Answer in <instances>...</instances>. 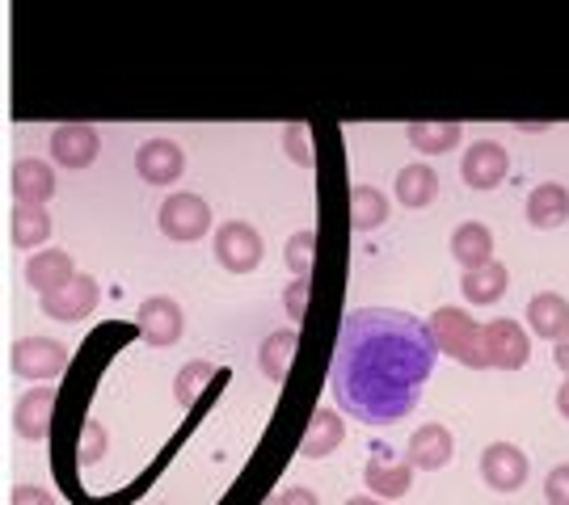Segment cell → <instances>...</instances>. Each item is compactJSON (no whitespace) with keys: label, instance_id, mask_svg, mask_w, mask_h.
Listing matches in <instances>:
<instances>
[{"label":"cell","instance_id":"1","mask_svg":"<svg viewBox=\"0 0 569 505\" xmlns=\"http://www.w3.org/2000/svg\"><path fill=\"white\" fill-rule=\"evenodd\" d=\"M439 354L430 324L418 316L397 307H355L346 312L333 350V401L355 422H401L413 413Z\"/></svg>","mask_w":569,"mask_h":505},{"label":"cell","instance_id":"2","mask_svg":"<svg viewBox=\"0 0 569 505\" xmlns=\"http://www.w3.org/2000/svg\"><path fill=\"white\" fill-rule=\"evenodd\" d=\"M430 333H435V342L439 350L456 358V363L465 366H489V354H486V324H477L468 316L465 307H439L435 316H430Z\"/></svg>","mask_w":569,"mask_h":505},{"label":"cell","instance_id":"3","mask_svg":"<svg viewBox=\"0 0 569 505\" xmlns=\"http://www.w3.org/2000/svg\"><path fill=\"white\" fill-rule=\"evenodd\" d=\"M98 279L93 274H72L63 286L56 291H42V312L47 321H63V324H81L93 307H98Z\"/></svg>","mask_w":569,"mask_h":505},{"label":"cell","instance_id":"4","mask_svg":"<svg viewBox=\"0 0 569 505\" xmlns=\"http://www.w3.org/2000/svg\"><path fill=\"white\" fill-rule=\"evenodd\" d=\"M68 345L51 342V337H26V342H13L9 350V366L21 380H56L63 366H68Z\"/></svg>","mask_w":569,"mask_h":505},{"label":"cell","instance_id":"5","mask_svg":"<svg viewBox=\"0 0 569 505\" xmlns=\"http://www.w3.org/2000/svg\"><path fill=\"white\" fill-rule=\"evenodd\" d=\"M363 481L376 497L397 502V497H406L409 488H413V464H409V459H397L392 446L371 443V459H367V467H363Z\"/></svg>","mask_w":569,"mask_h":505},{"label":"cell","instance_id":"6","mask_svg":"<svg viewBox=\"0 0 569 505\" xmlns=\"http://www.w3.org/2000/svg\"><path fill=\"white\" fill-rule=\"evenodd\" d=\"M157 223H161V232L169 241H199L211 228V211H207V202L199 194H169L161 202Z\"/></svg>","mask_w":569,"mask_h":505},{"label":"cell","instance_id":"7","mask_svg":"<svg viewBox=\"0 0 569 505\" xmlns=\"http://www.w3.org/2000/svg\"><path fill=\"white\" fill-rule=\"evenodd\" d=\"M216 262L224 265L228 274H249L262 262V236L249 223L232 220L216 232Z\"/></svg>","mask_w":569,"mask_h":505},{"label":"cell","instance_id":"8","mask_svg":"<svg viewBox=\"0 0 569 505\" xmlns=\"http://www.w3.org/2000/svg\"><path fill=\"white\" fill-rule=\"evenodd\" d=\"M507 173H510L507 148L493 140L472 143L465 152V164H460V178H465V185H472V190H493V185H502Z\"/></svg>","mask_w":569,"mask_h":505},{"label":"cell","instance_id":"9","mask_svg":"<svg viewBox=\"0 0 569 505\" xmlns=\"http://www.w3.org/2000/svg\"><path fill=\"white\" fill-rule=\"evenodd\" d=\"M481 481L489 488H498V493L523 488V481H528V455L510 443L486 446V455H481Z\"/></svg>","mask_w":569,"mask_h":505},{"label":"cell","instance_id":"10","mask_svg":"<svg viewBox=\"0 0 569 505\" xmlns=\"http://www.w3.org/2000/svg\"><path fill=\"white\" fill-rule=\"evenodd\" d=\"M486 354H489V366H498V371H519L531 354V342H528V333H523V324L519 321L486 324Z\"/></svg>","mask_w":569,"mask_h":505},{"label":"cell","instance_id":"11","mask_svg":"<svg viewBox=\"0 0 569 505\" xmlns=\"http://www.w3.org/2000/svg\"><path fill=\"white\" fill-rule=\"evenodd\" d=\"M136 324H140L143 342L164 350V345H173L178 337H182V307H178L173 300H164V295H152V300L140 303Z\"/></svg>","mask_w":569,"mask_h":505},{"label":"cell","instance_id":"12","mask_svg":"<svg viewBox=\"0 0 569 505\" xmlns=\"http://www.w3.org/2000/svg\"><path fill=\"white\" fill-rule=\"evenodd\" d=\"M98 131L84 127V122H68V127H56L51 131V161L63 164V169H84V164L98 161Z\"/></svg>","mask_w":569,"mask_h":505},{"label":"cell","instance_id":"13","mask_svg":"<svg viewBox=\"0 0 569 505\" xmlns=\"http://www.w3.org/2000/svg\"><path fill=\"white\" fill-rule=\"evenodd\" d=\"M182 169H186V156L173 140H148L136 152V173L148 185H173L182 178Z\"/></svg>","mask_w":569,"mask_h":505},{"label":"cell","instance_id":"14","mask_svg":"<svg viewBox=\"0 0 569 505\" xmlns=\"http://www.w3.org/2000/svg\"><path fill=\"white\" fill-rule=\"evenodd\" d=\"M451 455H456V443H451L448 425H422V430H413V438L406 446V459L413 467H422V472H439V467L451 464Z\"/></svg>","mask_w":569,"mask_h":505},{"label":"cell","instance_id":"15","mask_svg":"<svg viewBox=\"0 0 569 505\" xmlns=\"http://www.w3.org/2000/svg\"><path fill=\"white\" fill-rule=\"evenodd\" d=\"M56 387H34V392H26L13 408V430H18L21 438H30V443H42L47 434H51V408H56Z\"/></svg>","mask_w":569,"mask_h":505},{"label":"cell","instance_id":"16","mask_svg":"<svg viewBox=\"0 0 569 505\" xmlns=\"http://www.w3.org/2000/svg\"><path fill=\"white\" fill-rule=\"evenodd\" d=\"M528 324L536 337H545V342H561L569 333V303L566 295H557V291H545V295H536L528 303Z\"/></svg>","mask_w":569,"mask_h":505},{"label":"cell","instance_id":"17","mask_svg":"<svg viewBox=\"0 0 569 505\" xmlns=\"http://www.w3.org/2000/svg\"><path fill=\"white\" fill-rule=\"evenodd\" d=\"M569 220V190L557 182H545L536 185L528 194V223L531 228H540V232H549V228H561Z\"/></svg>","mask_w":569,"mask_h":505},{"label":"cell","instance_id":"18","mask_svg":"<svg viewBox=\"0 0 569 505\" xmlns=\"http://www.w3.org/2000/svg\"><path fill=\"white\" fill-rule=\"evenodd\" d=\"M72 274H77V265H72V253H63V249H42V253H34V257L26 262V283L34 286L39 295L63 286Z\"/></svg>","mask_w":569,"mask_h":505},{"label":"cell","instance_id":"19","mask_svg":"<svg viewBox=\"0 0 569 505\" xmlns=\"http://www.w3.org/2000/svg\"><path fill=\"white\" fill-rule=\"evenodd\" d=\"M510 286V274L502 262H486V265H472V270H465V279H460V291H465L468 303H498L502 295H507Z\"/></svg>","mask_w":569,"mask_h":505},{"label":"cell","instance_id":"20","mask_svg":"<svg viewBox=\"0 0 569 505\" xmlns=\"http://www.w3.org/2000/svg\"><path fill=\"white\" fill-rule=\"evenodd\" d=\"M51 236V215L42 211V202H18L9 215V241L18 249H39Z\"/></svg>","mask_w":569,"mask_h":505},{"label":"cell","instance_id":"21","mask_svg":"<svg viewBox=\"0 0 569 505\" xmlns=\"http://www.w3.org/2000/svg\"><path fill=\"white\" fill-rule=\"evenodd\" d=\"M435 199H439V178H435L430 164H406V169L397 173V202H401V206L422 211V206H430Z\"/></svg>","mask_w":569,"mask_h":505},{"label":"cell","instance_id":"22","mask_svg":"<svg viewBox=\"0 0 569 505\" xmlns=\"http://www.w3.org/2000/svg\"><path fill=\"white\" fill-rule=\"evenodd\" d=\"M451 257L465 265V270L493 262V236H489L486 223H460L451 232Z\"/></svg>","mask_w":569,"mask_h":505},{"label":"cell","instance_id":"23","mask_svg":"<svg viewBox=\"0 0 569 505\" xmlns=\"http://www.w3.org/2000/svg\"><path fill=\"white\" fill-rule=\"evenodd\" d=\"M9 185H13V199L18 202H47L56 194V173H51V164L42 161H18Z\"/></svg>","mask_w":569,"mask_h":505},{"label":"cell","instance_id":"24","mask_svg":"<svg viewBox=\"0 0 569 505\" xmlns=\"http://www.w3.org/2000/svg\"><path fill=\"white\" fill-rule=\"evenodd\" d=\"M346 438V425L338 413H329V408H317L312 413V430L305 434V443H300V455H308V459H321V455H329V451H338Z\"/></svg>","mask_w":569,"mask_h":505},{"label":"cell","instance_id":"25","mask_svg":"<svg viewBox=\"0 0 569 505\" xmlns=\"http://www.w3.org/2000/svg\"><path fill=\"white\" fill-rule=\"evenodd\" d=\"M296 345L300 337L291 333V329H279V333H270L262 342V354H258V366H262V375L270 384H283L287 380V366L296 358Z\"/></svg>","mask_w":569,"mask_h":505},{"label":"cell","instance_id":"26","mask_svg":"<svg viewBox=\"0 0 569 505\" xmlns=\"http://www.w3.org/2000/svg\"><path fill=\"white\" fill-rule=\"evenodd\" d=\"M413 152H427V156H443L460 143V127L456 122H413L406 131Z\"/></svg>","mask_w":569,"mask_h":505},{"label":"cell","instance_id":"27","mask_svg":"<svg viewBox=\"0 0 569 505\" xmlns=\"http://www.w3.org/2000/svg\"><path fill=\"white\" fill-rule=\"evenodd\" d=\"M350 220H355L359 232L380 228L388 220V199L380 190H371V185H355V194H350Z\"/></svg>","mask_w":569,"mask_h":505},{"label":"cell","instance_id":"28","mask_svg":"<svg viewBox=\"0 0 569 505\" xmlns=\"http://www.w3.org/2000/svg\"><path fill=\"white\" fill-rule=\"evenodd\" d=\"M216 375H220V366H211V363L186 366L182 375H178V404H182V408H194V396H199L207 380H216Z\"/></svg>","mask_w":569,"mask_h":505},{"label":"cell","instance_id":"29","mask_svg":"<svg viewBox=\"0 0 569 505\" xmlns=\"http://www.w3.org/2000/svg\"><path fill=\"white\" fill-rule=\"evenodd\" d=\"M312 249H317L312 232H300V236L287 241V265H291V274H300V279L312 274Z\"/></svg>","mask_w":569,"mask_h":505},{"label":"cell","instance_id":"30","mask_svg":"<svg viewBox=\"0 0 569 505\" xmlns=\"http://www.w3.org/2000/svg\"><path fill=\"white\" fill-rule=\"evenodd\" d=\"M283 148H287V156L300 164V169H312V164H317V156H312V143H308V127H305V122L287 127V131H283Z\"/></svg>","mask_w":569,"mask_h":505},{"label":"cell","instance_id":"31","mask_svg":"<svg viewBox=\"0 0 569 505\" xmlns=\"http://www.w3.org/2000/svg\"><path fill=\"white\" fill-rule=\"evenodd\" d=\"M106 451V430L98 422H84L81 430V446H77V455H81V464H98Z\"/></svg>","mask_w":569,"mask_h":505},{"label":"cell","instance_id":"32","mask_svg":"<svg viewBox=\"0 0 569 505\" xmlns=\"http://www.w3.org/2000/svg\"><path fill=\"white\" fill-rule=\"evenodd\" d=\"M545 497H549L552 505H569V464L552 467L549 481H545Z\"/></svg>","mask_w":569,"mask_h":505},{"label":"cell","instance_id":"33","mask_svg":"<svg viewBox=\"0 0 569 505\" xmlns=\"http://www.w3.org/2000/svg\"><path fill=\"white\" fill-rule=\"evenodd\" d=\"M283 307H287V316H291V321H300V316H305V307H308V279H300V274H296V283L287 286V295H283Z\"/></svg>","mask_w":569,"mask_h":505},{"label":"cell","instance_id":"34","mask_svg":"<svg viewBox=\"0 0 569 505\" xmlns=\"http://www.w3.org/2000/svg\"><path fill=\"white\" fill-rule=\"evenodd\" d=\"M557 413H561V417L569 422V375H566V384L557 387Z\"/></svg>","mask_w":569,"mask_h":505},{"label":"cell","instance_id":"35","mask_svg":"<svg viewBox=\"0 0 569 505\" xmlns=\"http://www.w3.org/2000/svg\"><path fill=\"white\" fill-rule=\"evenodd\" d=\"M552 358H557V366H561V371L569 375V333L561 337V342H557V354H552Z\"/></svg>","mask_w":569,"mask_h":505}]
</instances>
